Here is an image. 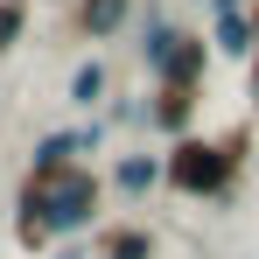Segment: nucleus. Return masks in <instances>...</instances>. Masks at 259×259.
Masks as SVG:
<instances>
[{
  "label": "nucleus",
  "mask_w": 259,
  "mask_h": 259,
  "mask_svg": "<svg viewBox=\"0 0 259 259\" xmlns=\"http://www.w3.org/2000/svg\"><path fill=\"white\" fill-rule=\"evenodd\" d=\"M245 154H252V126H231L224 140H175V154L161 161V182L175 196H231L238 175H245Z\"/></svg>",
  "instance_id": "f257e3e1"
},
{
  "label": "nucleus",
  "mask_w": 259,
  "mask_h": 259,
  "mask_svg": "<svg viewBox=\"0 0 259 259\" xmlns=\"http://www.w3.org/2000/svg\"><path fill=\"white\" fill-rule=\"evenodd\" d=\"M28 189H35V203H42L56 238L98 224V203H105V182H98L84 161H70V168H28Z\"/></svg>",
  "instance_id": "f03ea898"
},
{
  "label": "nucleus",
  "mask_w": 259,
  "mask_h": 259,
  "mask_svg": "<svg viewBox=\"0 0 259 259\" xmlns=\"http://www.w3.org/2000/svg\"><path fill=\"white\" fill-rule=\"evenodd\" d=\"M196 98H203V84H161V91H154V105H147V119H154L161 133L182 140L189 119H196Z\"/></svg>",
  "instance_id": "7ed1b4c3"
},
{
  "label": "nucleus",
  "mask_w": 259,
  "mask_h": 259,
  "mask_svg": "<svg viewBox=\"0 0 259 259\" xmlns=\"http://www.w3.org/2000/svg\"><path fill=\"white\" fill-rule=\"evenodd\" d=\"M14 245H21V252H49V245H56V231H49V217H42V203H35L28 182H21V196H14Z\"/></svg>",
  "instance_id": "20e7f679"
},
{
  "label": "nucleus",
  "mask_w": 259,
  "mask_h": 259,
  "mask_svg": "<svg viewBox=\"0 0 259 259\" xmlns=\"http://www.w3.org/2000/svg\"><path fill=\"white\" fill-rule=\"evenodd\" d=\"M133 0H70V28L77 35H112L119 21H126Z\"/></svg>",
  "instance_id": "39448f33"
},
{
  "label": "nucleus",
  "mask_w": 259,
  "mask_h": 259,
  "mask_svg": "<svg viewBox=\"0 0 259 259\" xmlns=\"http://www.w3.org/2000/svg\"><path fill=\"white\" fill-rule=\"evenodd\" d=\"M91 259H154V231H147V224H112Z\"/></svg>",
  "instance_id": "423d86ee"
},
{
  "label": "nucleus",
  "mask_w": 259,
  "mask_h": 259,
  "mask_svg": "<svg viewBox=\"0 0 259 259\" xmlns=\"http://www.w3.org/2000/svg\"><path fill=\"white\" fill-rule=\"evenodd\" d=\"M210 49L217 56H252V21H245V7H224V14H217V28H210Z\"/></svg>",
  "instance_id": "0eeeda50"
},
{
  "label": "nucleus",
  "mask_w": 259,
  "mask_h": 259,
  "mask_svg": "<svg viewBox=\"0 0 259 259\" xmlns=\"http://www.w3.org/2000/svg\"><path fill=\"white\" fill-rule=\"evenodd\" d=\"M154 182H161V161H154V154H119V161H112V189H119V196H147Z\"/></svg>",
  "instance_id": "6e6552de"
},
{
  "label": "nucleus",
  "mask_w": 259,
  "mask_h": 259,
  "mask_svg": "<svg viewBox=\"0 0 259 259\" xmlns=\"http://www.w3.org/2000/svg\"><path fill=\"white\" fill-rule=\"evenodd\" d=\"M105 98V63H77V77H70V105H98Z\"/></svg>",
  "instance_id": "1a4fd4ad"
},
{
  "label": "nucleus",
  "mask_w": 259,
  "mask_h": 259,
  "mask_svg": "<svg viewBox=\"0 0 259 259\" xmlns=\"http://www.w3.org/2000/svg\"><path fill=\"white\" fill-rule=\"evenodd\" d=\"M21 28H28V0H0V56L21 42Z\"/></svg>",
  "instance_id": "9d476101"
},
{
  "label": "nucleus",
  "mask_w": 259,
  "mask_h": 259,
  "mask_svg": "<svg viewBox=\"0 0 259 259\" xmlns=\"http://www.w3.org/2000/svg\"><path fill=\"white\" fill-rule=\"evenodd\" d=\"M224 7H245V0H217V14H224Z\"/></svg>",
  "instance_id": "9b49d317"
},
{
  "label": "nucleus",
  "mask_w": 259,
  "mask_h": 259,
  "mask_svg": "<svg viewBox=\"0 0 259 259\" xmlns=\"http://www.w3.org/2000/svg\"><path fill=\"white\" fill-rule=\"evenodd\" d=\"M49 259H84V252H49Z\"/></svg>",
  "instance_id": "f8f14e48"
}]
</instances>
